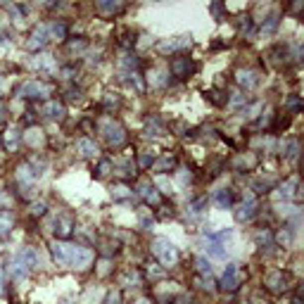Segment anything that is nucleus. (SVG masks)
<instances>
[{
    "label": "nucleus",
    "instance_id": "4468645a",
    "mask_svg": "<svg viewBox=\"0 0 304 304\" xmlns=\"http://www.w3.org/2000/svg\"><path fill=\"white\" fill-rule=\"evenodd\" d=\"M190 43V38L188 36H181V41H166V43H162L159 48H162L164 53H169V50H178V48H183V45Z\"/></svg>",
    "mask_w": 304,
    "mask_h": 304
},
{
    "label": "nucleus",
    "instance_id": "b1692460",
    "mask_svg": "<svg viewBox=\"0 0 304 304\" xmlns=\"http://www.w3.org/2000/svg\"><path fill=\"white\" fill-rule=\"evenodd\" d=\"M0 90H2V81H0Z\"/></svg>",
    "mask_w": 304,
    "mask_h": 304
},
{
    "label": "nucleus",
    "instance_id": "9b49d317",
    "mask_svg": "<svg viewBox=\"0 0 304 304\" xmlns=\"http://www.w3.org/2000/svg\"><path fill=\"white\" fill-rule=\"evenodd\" d=\"M43 114L48 119H62V117H65V105H60V102H48L43 107Z\"/></svg>",
    "mask_w": 304,
    "mask_h": 304
},
{
    "label": "nucleus",
    "instance_id": "39448f33",
    "mask_svg": "<svg viewBox=\"0 0 304 304\" xmlns=\"http://www.w3.org/2000/svg\"><path fill=\"white\" fill-rule=\"evenodd\" d=\"M17 264L24 266V271H33L38 266V252L33 250V247H24L19 252V257H17Z\"/></svg>",
    "mask_w": 304,
    "mask_h": 304
},
{
    "label": "nucleus",
    "instance_id": "20e7f679",
    "mask_svg": "<svg viewBox=\"0 0 304 304\" xmlns=\"http://www.w3.org/2000/svg\"><path fill=\"white\" fill-rule=\"evenodd\" d=\"M219 285H221V290H235L240 285V273H238V266H233V264H228L226 271H224V276H221V281H219Z\"/></svg>",
    "mask_w": 304,
    "mask_h": 304
},
{
    "label": "nucleus",
    "instance_id": "2eb2a0df",
    "mask_svg": "<svg viewBox=\"0 0 304 304\" xmlns=\"http://www.w3.org/2000/svg\"><path fill=\"white\" fill-rule=\"evenodd\" d=\"M207 252H209L214 259H226V250H224L221 242H209V245H207Z\"/></svg>",
    "mask_w": 304,
    "mask_h": 304
},
{
    "label": "nucleus",
    "instance_id": "5701e85b",
    "mask_svg": "<svg viewBox=\"0 0 304 304\" xmlns=\"http://www.w3.org/2000/svg\"><path fill=\"white\" fill-rule=\"evenodd\" d=\"M138 304H150V302H148V300H141V302H138Z\"/></svg>",
    "mask_w": 304,
    "mask_h": 304
},
{
    "label": "nucleus",
    "instance_id": "1a4fd4ad",
    "mask_svg": "<svg viewBox=\"0 0 304 304\" xmlns=\"http://www.w3.org/2000/svg\"><path fill=\"white\" fill-rule=\"evenodd\" d=\"M254 197H250V200H247V197H245V200H242V205L238 207V212H235V219H238V221H247V219H252L254 217Z\"/></svg>",
    "mask_w": 304,
    "mask_h": 304
},
{
    "label": "nucleus",
    "instance_id": "412c9836",
    "mask_svg": "<svg viewBox=\"0 0 304 304\" xmlns=\"http://www.w3.org/2000/svg\"><path fill=\"white\" fill-rule=\"evenodd\" d=\"M107 304H119V297H117V295H109V297H107Z\"/></svg>",
    "mask_w": 304,
    "mask_h": 304
},
{
    "label": "nucleus",
    "instance_id": "f03ea898",
    "mask_svg": "<svg viewBox=\"0 0 304 304\" xmlns=\"http://www.w3.org/2000/svg\"><path fill=\"white\" fill-rule=\"evenodd\" d=\"M152 252H154V257L162 261L164 266H174L176 261H178V252H176L174 242L166 238H154L152 242Z\"/></svg>",
    "mask_w": 304,
    "mask_h": 304
},
{
    "label": "nucleus",
    "instance_id": "423d86ee",
    "mask_svg": "<svg viewBox=\"0 0 304 304\" xmlns=\"http://www.w3.org/2000/svg\"><path fill=\"white\" fill-rule=\"evenodd\" d=\"M48 41H50V26H38L31 33V38H29L26 45H29V50H36V48H43Z\"/></svg>",
    "mask_w": 304,
    "mask_h": 304
},
{
    "label": "nucleus",
    "instance_id": "4be33fe9",
    "mask_svg": "<svg viewBox=\"0 0 304 304\" xmlns=\"http://www.w3.org/2000/svg\"><path fill=\"white\" fill-rule=\"evenodd\" d=\"M2 119H5V109L0 107V121H2Z\"/></svg>",
    "mask_w": 304,
    "mask_h": 304
},
{
    "label": "nucleus",
    "instance_id": "f8f14e48",
    "mask_svg": "<svg viewBox=\"0 0 304 304\" xmlns=\"http://www.w3.org/2000/svg\"><path fill=\"white\" fill-rule=\"evenodd\" d=\"M76 148L81 150L83 157H98V145L93 141H88V138H81V141L76 143Z\"/></svg>",
    "mask_w": 304,
    "mask_h": 304
},
{
    "label": "nucleus",
    "instance_id": "0eeeda50",
    "mask_svg": "<svg viewBox=\"0 0 304 304\" xmlns=\"http://www.w3.org/2000/svg\"><path fill=\"white\" fill-rule=\"evenodd\" d=\"M105 138H107L109 145H121L124 143V129H121L117 121H109L105 126Z\"/></svg>",
    "mask_w": 304,
    "mask_h": 304
},
{
    "label": "nucleus",
    "instance_id": "a211bd4d",
    "mask_svg": "<svg viewBox=\"0 0 304 304\" xmlns=\"http://www.w3.org/2000/svg\"><path fill=\"white\" fill-rule=\"evenodd\" d=\"M17 136H19V133H17L14 129H10L7 131V136H5V141H7V148H10V150H14V138H17Z\"/></svg>",
    "mask_w": 304,
    "mask_h": 304
},
{
    "label": "nucleus",
    "instance_id": "9d476101",
    "mask_svg": "<svg viewBox=\"0 0 304 304\" xmlns=\"http://www.w3.org/2000/svg\"><path fill=\"white\" fill-rule=\"evenodd\" d=\"M55 233H57L60 238H67V235L72 233V219L65 217V214L55 219Z\"/></svg>",
    "mask_w": 304,
    "mask_h": 304
},
{
    "label": "nucleus",
    "instance_id": "f3484780",
    "mask_svg": "<svg viewBox=\"0 0 304 304\" xmlns=\"http://www.w3.org/2000/svg\"><path fill=\"white\" fill-rule=\"evenodd\" d=\"M197 269L205 273V276H212V266H209V264H207V259H202V257L197 259Z\"/></svg>",
    "mask_w": 304,
    "mask_h": 304
},
{
    "label": "nucleus",
    "instance_id": "f257e3e1",
    "mask_svg": "<svg viewBox=\"0 0 304 304\" xmlns=\"http://www.w3.org/2000/svg\"><path fill=\"white\" fill-rule=\"evenodd\" d=\"M53 254L57 264H62V266H74V269H86L90 259H93V254L90 250L86 247H78V245H62V242H57L53 247Z\"/></svg>",
    "mask_w": 304,
    "mask_h": 304
},
{
    "label": "nucleus",
    "instance_id": "ddd939ff",
    "mask_svg": "<svg viewBox=\"0 0 304 304\" xmlns=\"http://www.w3.org/2000/svg\"><path fill=\"white\" fill-rule=\"evenodd\" d=\"M214 200H217V205L221 207V209H226V207H230V202H233V193H230L228 188H224V190H219L217 195H214Z\"/></svg>",
    "mask_w": 304,
    "mask_h": 304
},
{
    "label": "nucleus",
    "instance_id": "dca6fc26",
    "mask_svg": "<svg viewBox=\"0 0 304 304\" xmlns=\"http://www.w3.org/2000/svg\"><path fill=\"white\" fill-rule=\"evenodd\" d=\"M33 67H36V69H48V72H53V57L41 55L38 60H33Z\"/></svg>",
    "mask_w": 304,
    "mask_h": 304
},
{
    "label": "nucleus",
    "instance_id": "6ab92c4d",
    "mask_svg": "<svg viewBox=\"0 0 304 304\" xmlns=\"http://www.w3.org/2000/svg\"><path fill=\"white\" fill-rule=\"evenodd\" d=\"M119 7V5H112V2H100L98 5V10H102V12H114Z\"/></svg>",
    "mask_w": 304,
    "mask_h": 304
},
{
    "label": "nucleus",
    "instance_id": "aec40b11",
    "mask_svg": "<svg viewBox=\"0 0 304 304\" xmlns=\"http://www.w3.org/2000/svg\"><path fill=\"white\" fill-rule=\"evenodd\" d=\"M107 169H109V162H102L100 164V169H98V176H105L107 174Z\"/></svg>",
    "mask_w": 304,
    "mask_h": 304
},
{
    "label": "nucleus",
    "instance_id": "7ed1b4c3",
    "mask_svg": "<svg viewBox=\"0 0 304 304\" xmlns=\"http://www.w3.org/2000/svg\"><path fill=\"white\" fill-rule=\"evenodd\" d=\"M17 93L24 95V98H48L50 95V86L43 83V81H26V83L19 86Z\"/></svg>",
    "mask_w": 304,
    "mask_h": 304
},
{
    "label": "nucleus",
    "instance_id": "6e6552de",
    "mask_svg": "<svg viewBox=\"0 0 304 304\" xmlns=\"http://www.w3.org/2000/svg\"><path fill=\"white\" fill-rule=\"evenodd\" d=\"M190 69H193V65H190V60H188V57H176L174 62H171V74L178 76V78L190 76Z\"/></svg>",
    "mask_w": 304,
    "mask_h": 304
}]
</instances>
